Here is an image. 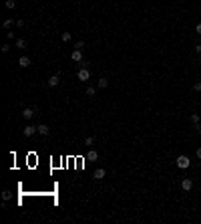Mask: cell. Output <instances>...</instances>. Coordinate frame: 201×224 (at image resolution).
Segmentation results:
<instances>
[{"mask_svg": "<svg viewBox=\"0 0 201 224\" xmlns=\"http://www.w3.org/2000/svg\"><path fill=\"white\" fill-rule=\"evenodd\" d=\"M16 49H26V40L18 39V40H16Z\"/></svg>", "mask_w": 201, "mask_h": 224, "instance_id": "cell-13", "label": "cell"}, {"mask_svg": "<svg viewBox=\"0 0 201 224\" xmlns=\"http://www.w3.org/2000/svg\"><path fill=\"white\" fill-rule=\"evenodd\" d=\"M34 133H36V127H34V125H30V123H28V125H26V127L22 129V135H24V137H32Z\"/></svg>", "mask_w": 201, "mask_h": 224, "instance_id": "cell-5", "label": "cell"}, {"mask_svg": "<svg viewBox=\"0 0 201 224\" xmlns=\"http://www.w3.org/2000/svg\"><path fill=\"white\" fill-rule=\"evenodd\" d=\"M97 87H99V89H107V87H109V79H107V77H100L99 83H97Z\"/></svg>", "mask_w": 201, "mask_h": 224, "instance_id": "cell-12", "label": "cell"}, {"mask_svg": "<svg viewBox=\"0 0 201 224\" xmlns=\"http://www.w3.org/2000/svg\"><path fill=\"white\" fill-rule=\"evenodd\" d=\"M93 143H95V139H93V137H86V139H85V146L86 147H93Z\"/></svg>", "mask_w": 201, "mask_h": 224, "instance_id": "cell-17", "label": "cell"}, {"mask_svg": "<svg viewBox=\"0 0 201 224\" xmlns=\"http://www.w3.org/2000/svg\"><path fill=\"white\" fill-rule=\"evenodd\" d=\"M34 115H36V113H34V109H30V107L22 109V117H24V119H26V121H30V119H32Z\"/></svg>", "mask_w": 201, "mask_h": 224, "instance_id": "cell-7", "label": "cell"}, {"mask_svg": "<svg viewBox=\"0 0 201 224\" xmlns=\"http://www.w3.org/2000/svg\"><path fill=\"white\" fill-rule=\"evenodd\" d=\"M195 51H197V53H201V43H199V44H197V47H195Z\"/></svg>", "mask_w": 201, "mask_h": 224, "instance_id": "cell-25", "label": "cell"}, {"mask_svg": "<svg viewBox=\"0 0 201 224\" xmlns=\"http://www.w3.org/2000/svg\"><path fill=\"white\" fill-rule=\"evenodd\" d=\"M10 51V44H2V53H8Z\"/></svg>", "mask_w": 201, "mask_h": 224, "instance_id": "cell-21", "label": "cell"}, {"mask_svg": "<svg viewBox=\"0 0 201 224\" xmlns=\"http://www.w3.org/2000/svg\"><path fill=\"white\" fill-rule=\"evenodd\" d=\"M195 32H197V34H201V22H199V25L195 26Z\"/></svg>", "mask_w": 201, "mask_h": 224, "instance_id": "cell-23", "label": "cell"}, {"mask_svg": "<svg viewBox=\"0 0 201 224\" xmlns=\"http://www.w3.org/2000/svg\"><path fill=\"white\" fill-rule=\"evenodd\" d=\"M89 77H91V73H89V69H86V67H81V69H79V73H77V79H79V81H89Z\"/></svg>", "mask_w": 201, "mask_h": 224, "instance_id": "cell-2", "label": "cell"}, {"mask_svg": "<svg viewBox=\"0 0 201 224\" xmlns=\"http://www.w3.org/2000/svg\"><path fill=\"white\" fill-rule=\"evenodd\" d=\"M86 95H89V97H95V95H97V89L95 87H86Z\"/></svg>", "mask_w": 201, "mask_h": 224, "instance_id": "cell-14", "label": "cell"}, {"mask_svg": "<svg viewBox=\"0 0 201 224\" xmlns=\"http://www.w3.org/2000/svg\"><path fill=\"white\" fill-rule=\"evenodd\" d=\"M197 133H199V135H201V125H197Z\"/></svg>", "mask_w": 201, "mask_h": 224, "instance_id": "cell-26", "label": "cell"}, {"mask_svg": "<svg viewBox=\"0 0 201 224\" xmlns=\"http://www.w3.org/2000/svg\"><path fill=\"white\" fill-rule=\"evenodd\" d=\"M181 188H183V190H185V192H189V190H191V188H193V182L189 180V178H185V180L181 182Z\"/></svg>", "mask_w": 201, "mask_h": 224, "instance_id": "cell-11", "label": "cell"}, {"mask_svg": "<svg viewBox=\"0 0 201 224\" xmlns=\"http://www.w3.org/2000/svg\"><path fill=\"white\" fill-rule=\"evenodd\" d=\"M2 198H4V202H6V200H10V192H4V194H2Z\"/></svg>", "mask_w": 201, "mask_h": 224, "instance_id": "cell-22", "label": "cell"}, {"mask_svg": "<svg viewBox=\"0 0 201 224\" xmlns=\"http://www.w3.org/2000/svg\"><path fill=\"white\" fill-rule=\"evenodd\" d=\"M86 160L89 161H97L99 160V151L93 150V147H89V151H86Z\"/></svg>", "mask_w": 201, "mask_h": 224, "instance_id": "cell-6", "label": "cell"}, {"mask_svg": "<svg viewBox=\"0 0 201 224\" xmlns=\"http://www.w3.org/2000/svg\"><path fill=\"white\" fill-rule=\"evenodd\" d=\"M197 158L201 160V147H197Z\"/></svg>", "mask_w": 201, "mask_h": 224, "instance_id": "cell-24", "label": "cell"}, {"mask_svg": "<svg viewBox=\"0 0 201 224\" xmlns=\"http://www.w3.org/2000/svg\"><path fill=\"white\" fill-rule=\"evenodd\" d=\"M193 89H195V91H201V81H197V83L193 85Z\"/></svg>", "mask_w": 201, "mask_h": 224, "instance_id": "cell-20", "label": "cell"}, {"mask_svg": "<svg viewBox=\"0 0 201 224\" xmlns=\"http://www.w3.org/2000/svg\"><path fill=\"white\" fill-rule=\"evenodd\" d=\"M105 176H107V170H105V168H97L95 174H93V178H95L97 182H100L103 178H105Z\"/></svg>", "mask_w": 201, "mask_h": 224, "instance_id": "cell-4", "label": "cell"}, {"mask_svg": "<svg viewBox=\"0 0 201 224\" xmlns=\"http://www.w3.org/2000/svg\"><path fill=\"white\" fill-rule=\"evenodd\" d=\"M191 123H193V125H199V115H197V113H193V115H191Z\"/></svg>", "mask_w": 201, "mask_h": 224, "instance_id": "cell-16", "label": "cell"}, {"mask_svg": "<svg viewBox=\"0 0 201 224\" xmlns=\"http://www.w3.org/2000/svg\"><path fill=\"white\" fill-rule=\"evenodd\" d=\"M18 65H20V67H22V69H26V67H30V59H28V57H26V55H22V57H20V59H18Z\"/></svg>", "mask_w": 201, "mask_h": 224, "instance_id": "cell-10", "label": "cell"}, {"mask_svg": "<svg viewBox=\"0 0 201 224\" xmlns=\"http://www.w3.org/2000/svg\"><path fill=\"white\" fill-rule=\"evenodd\" d=\"M71 59L75 61V63H82V61H85V59H82V51L81 49H75L71 53Z\"/></svg>", "mask_w": 201, "mask_h": 224, "instance_id": "cell-3", "label": "cell"}, {"mask_svg": "<svg viewBox=\"0 0 201 224\" xmlns=\"http://www.w3.org/2000/svg\"><path fill=\"white\" fill-rule=\"evenodd\" d=\"M60 39H62V43H68V40H71V32H62Z\"/></svg>", "mask_w": 201, "mask_h": 224, "instance_id": "cell-15", "label": "cell"}, {"mask_svg": "<svg viewBox=\"0 0 201 224\" xmlns=\"http://www.w3.org/2000/svg\"><path fill=\"white\" fill-rule=\"evenodd\" d=\"M36 133H40V135H48V133H50V129H48V125L40 123V125H36Z\"/></svg>", "mask_w": 201, "mask_h": 224, "instance_id": "cell-8", "label": "cell"}, {"mask_svg": "<svg viewBox=\"0 0 201 224\" xmlns=\"http://www.w3.org/2000/svg\"><path fill=\"white\" fill-rule=\"evenodd\" d=\"M16 6V0H6V8H14Z\"/></svg>", "mask_w": 201, "mask_h": 224, "instance_id": "cell-18", "label": "cell"}, {"mask_svg": "<svg viewBox=\"0 0 201 224\" xmlns=\"http://www.w3.org/2000/svg\"><path fill=\"white\" fill-rule=\"evenodd\" d=\"M58 83H60V77H58V75H50V77H48V85H50V87H58Z\"/></svg>", "mask_w": 201, "mask_h": 224, "instance_id": "cell-9", "label": "cell"}, {"mask_svg": "<svg viewBox=\"0 0 201 224\" xmlns=\"http://www.w3.org/2000/svg\"><path fill=\"white\" fill-rule=\"evenodd\" d=\"M189 166H191V160H189V156H179V158H177V168L187 170Z\"/></svg>", "mask_w": 201, "mask_h": 224, "instance_id": "cell-1", "label": "cell"}, {"mask_svg": "<svg viewBox=\"0 0 201 224\" xmlns=\"http://www.w3.org/2000/svg\"><path fill=\"white\" fill-rule=\"evenodd\" d=\"M10 26H12V20L6 18V20H4V28H10Z\"/></svg>", "mask_w": 201, "mask_h": 224, "instance_id": "cell-19", "label": "cell"}]
</instances>
